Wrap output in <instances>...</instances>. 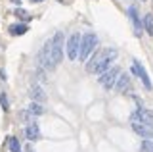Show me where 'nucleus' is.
Returning a JSON list of instances; mask_svg holds the SVG:
<instances>
[{
    "label": "nucleus",
    "instance_id": "9d476101",
    "mask_svg": "<svg viewBox=\"0 0 153 152\" xmlns=\"http://www.w3.org/2000/svg\"><path fill=\"white\" fill-rule=\"evenodd\" d=\"M25 137H27L29 141H38V139H40V131H38V125H36L35 121H31V123L27 125Z\"/></svg>",
    "mask_w": 153,
    "mask_h": 152
},
{
    "label": "nucleus",
    "instance_id": "412c9836",
    "mask_svg": "<svg viewBox=\"0 0 153 152\" xmlns=\"http://www.w3.org/2000/svg\"><path fill=\"white\" fill-rule=\"evenodd\" d=\"M25 152H35V150H33V148H31V144H29L27 148H25Z\"/></svg>",
    "mask_w": 153,
    "mask_h": 152
},
{
    "label": "nucleus",
    "instance_id": "20e7f679",
    "mask_svg": "<svg viewBox=\"0 0 153 152\" xmlns=\"http://www.w3.org/2000/svg\"><path fill=\"white\" fill-rule=\"evenodd\" d=\"M79 52H80V35L73 33L69 37V41H67V56H69V60H76Z\"/></svg>",
    "mask_w": 153,
    "mask_h": 152
},
{
    "label": "nucleus",
    "instance_id": "4be33fe9",
    "mask_svg": "<svg viewBox=\"0 0 153 152\" xmlns=\"http://www.w3.org/2000/svg\"><path fill=\"white\" fill-rule=\"evenodd\" d=\"M12 2H13V4H17V6H19V4H21V0H12Z\"/></svg>",
    "mask_w": 153,
    "mask_h": 152
},
{
    "label": "nucleus",
    "instance_id": "ddd939ff",
    "mask_svg": "<svg viewBox=\"0 0 153 152\" xmlns=\"http://www.w3.org/2000/svg\"><path fill=\"white\" fill-rule=\"evenodd\" d=\"M130 17H132V23H134V31H136V35L140 37L142 35V23H140V20H138V14H136V8H130Z\"/></svg>",
    "mask_w": 153,
    "mask_h": 152
},
{
    "label": "nucleus",
    "instance_id": "f03ea898",
    "mask_svg": "<svg viewBox=\"0 0 153 152\" xmlns=\"http://www.w3.org/2000/svg\"><path fill=\"white\" fill-rule=\"evenodd\" d=\"M96 44H98V37H96L94 33H86L82 39H80V52H79V58H80V60H88L90 52L96 48Z\"/></svg>",
    "mask_w": 153,
    "mask_h": 152
},
{
    "label": "nucleus",
    "instance_id": "0eeeda50",
    "mask_svg": "<svg viewBox=\"0 0 153 152\" xmlns=\"http://www.w3.org/2000/svg\"><path fill=\"white\" fill-rule=\"evenodd\" d=\"M119 73H121V69L117 68V65H115V68H111L109 71H105V73L102 75V77H100V83L103 85L105 89H111L113 87V83H115V79H119Z\"/></svg>",
    "mask_w": 153,
    "mask_h": 152
},
{
    "label": "nucleus",
    "instance_id": "dca6fc26",
    "mask_svg": "<svg viewBox=\"0 0 153 152\" xmlns=\"http://www.w3.org/2000/svg\"><path fill=\"white\" fill-rule=\"evenodd\" d=\"M27 112L33 114V116H42V114H44V108H42L38 102H31V106H29Z\"/></svg>",
    "mask_w": 153,
    "mask_h": 152
},
{
    "label": "nucleus",
    "instance_id": "423d86ee",
    "mask_svg": "<svg viewBox=\"0 0 153 152\" xmlns=\"http://www.w3.org/2000/svg\"><path fill=\"white\" fill-rule=\"evenodd\" d=\"M40 64H42V68H46V69H54L56 68L54 58H52V46H50V42H46V44L42 46V50H40Z\"/></svg>",
    "mask_w": 153,
    "mask_h": 152
},
{
    "label": "nucleus",
    "instance_id": "6e6552de",
    "mask_svg": "<svg viewBox=\"0 0 153 152\" xmlns=\"http://www.w3.org/2000/svg\"><path fill=\"white\" fill-rule=\"evenodd\" d=\"M132 129L138 133L140 137H146V139H153V125H143L140 121H132Z\"/></svg>",
    "mask_w": 153,
    "mask_h": 152
},
{
    "label": "nucleus",
    "instance_id": "2eb2a0df",
    "mask_svg": "<svg viewBox=\"0 0 153 152\" xmlns=\"http://www.w3.org/2000/svg\"><path fill=\"white\" fill-rule=\"evenodd\" d=\"M143 29L147 35H153V14H146L143 17Z\"/></svg>",
    "mask_w": 153,
    "mask_h": 152
},
{
    "label": "nucleus",
    "instance_id": "39448f33",
    "mask_svg": "<svg viewBox=\"0 0 153 152\" xmlns=\"http://www.w3.org/2000/svg\"><path fill=\"white\" fill-rule=\"evenodd\" d=\"M132 73L140 77V81L143 83V87H146L147 91H151V89H153V85H151V81H149V75H147V71L143 69V65H142L138 60L132 62Z\"/></svg>",
    "mask_w": 153,
    "mask_h": 152
},
{
    "label": "nucleus",
    "instance_id": "4468645a",
    "mask_svg": "<svg viewBox=\"0 0 153 152\" xmlns=\"http://www.w3.org/2000/svg\"><path fill=\"white\" fill-rule=\"evenodd\" d=\"M27 33V23H16L10 27V35H25Z\"/></svg>",
    "mask_w": 153,
    "mask_h": 152
},
{
    "label": "nucleus",
    "instance_id": "f8f14e48",
    "mask_svg": "<svg viewBox=\"0 0 153 152\" xmlns=\"http://www.w3.org/2000/svg\"><path fill=\"white\" fill-rule=\"evenodd\" d=\"M117 91H121V93H128L130 91V77L128 75H119V79H117Z\"/></svg>",
    "mask_w": 153,
    "mask_h": 152
},
{
    "label": "nucleus",
    "instance_id": "f3484780",
    "mask_svg": "<svg viewBox=\"0 0 153 152\" xmlns=\"http://www.w3.org/2000/svg\"><path fill=\"white\" fill-rule=\"evenodd\" d=\"M8 146L12 152H21V146H19V141L16 139V137H10L8 139Z\"/></svg>",
    "mask_w": 153,
    "mask_h": 152
},
{
    "label": "nucleus",
    "instance_id": "aec40b11",
    "mask_svg": "<svg viewBox=\"0 0 153 152\" xmlns=\"http://www.w3.org/2000/svg\"><path fill=\"white\" fill-rule=\"evenodd\" d=\"M0 104H2V110L4 112H8L10 110V104H8V96L4 93H0Z\"/></svg>",
    "mask_w": 153,
    "mask_h": 152
},
{
    "label": "nucleus",
    "instance_id": "1a4fd4ad",
    "mask_svg": "<svg viewBox=\"0 0 153 152\" xmlns=\"http://www.w3.org/2000/svg\"><path fill=\"white\" fill-rule=\"evenodd\" d=\"M138 117V121L143 123V125H153V110H146V108H140L138 114L134 116V120Z\"/></svg>",
    "mask_w": 153,
    "mask_h": 152
},
{
    "label": "nucleus",
    "instance_id": "6ab92c4d",
    "mask_svg": "<svg viewBox=\"0 0 153 152\" xmlns=\"http://www.w3.org/2000/svg\"><path fill=\"white\" fill-rule=\"evenodd\" d=\"M13 14H16L19 20H23V21H29V20H31V16H29V14H27L25 10H23V8H17V10L13 12Z\"/></svg>",
    "mask_w": 153,
    "mask_h": 152
},
{
    "label": "nucleus",
    "instance_id": "7ed1b4c3",
    "mask_svg": "<svg viewBox=\"0 0 153 152\" xmlns=\"http://www.w3.org/2000/svg\"><path fill=\"white\" fill-rule=\"evenodd\" d=\"M50 46H52V58H54V64L57 65L61 62V56H63V33L57 31L54 35V39L50 41Z\"/></svg>",
    "mask_w": 153,
    "mask_h": 152
},
{
    "label": "nucleus",
    "instance_id": "a211bd4d",
    "mask_svg": "<svg viewBox=\"0 0 153 152\" xmlns=\"http://www.w3.org/2000/svg\"><path fill=\"white\" fill-rule=\"evenodd\" d=\"M140 150H142V152H153V141H149V139H146V141L142 142Z\"/></svg>",
    "mask_w": 153,
    "mask_h": 152
},
{
    "label": "nucleus",
    "instance_id": "f257e3e1",
    "mask_svg": "<svg viewBox=\"0 0 153 152\" xmlns=\"http://www.w3.org/2000/svg\"><path fill=\"white\" fill-rule=\"evenodd\" d=\"M115 58H117V50L115 48H103L94 56L92 62H88L86 69H88L90 73H105L107 68H109V64H111Z\"/></svg>",
    "mask_w": 153,
    "mask_h": 152
},
{
    "label": "nucleus",
    "instance_id": "9b49d317",
    "mask_svg": "<svg viewBox=\"0 0 153 152\" xmlns=\"http://www.w3.org/2000/svg\"><path fill=\"white\" fill-rule=\"evenodd\" d=\"M29 94H31L33 102H44L46 100V93H42V89L38 87V85H35V87H31V91H29Z\"/></svg>",
    "mask_w": 153,
    "mask_h": 152
},
{
    "label": "nucleus",
    "instance_id": "5701e85b",
    "mask_svg": "<svg viewBox=\"0 0 153 152\" xmlns=\"http://www.w3.org/2000/svg\"><path fill=\"white\" fill-rule=\"evenodd\" d=\"M29 2H33V4H36V2H42V0H29Z\"/></svg>",
    "mask_w": 153,
    "mask_h": 152
}]
</instances>
